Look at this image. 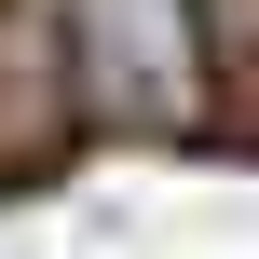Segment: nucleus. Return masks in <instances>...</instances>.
I'll use <instances>...</instances> for the list:
<instances>
[{"instance_id":"nucleus-1","label":"nucleus","mask_w":259,"mask_h":259,"mask_svg":"<svg viewBox=\"0 0 259 259\" xmlns=\"http://www.w3.org/2000/svg\"><path fill=\"white\" fill-rule=\"evenodd\" d=\"M55 55H68V109L96 137H191L219 109V14L205 0H68Z\"/></svg>"}]
</instances>
